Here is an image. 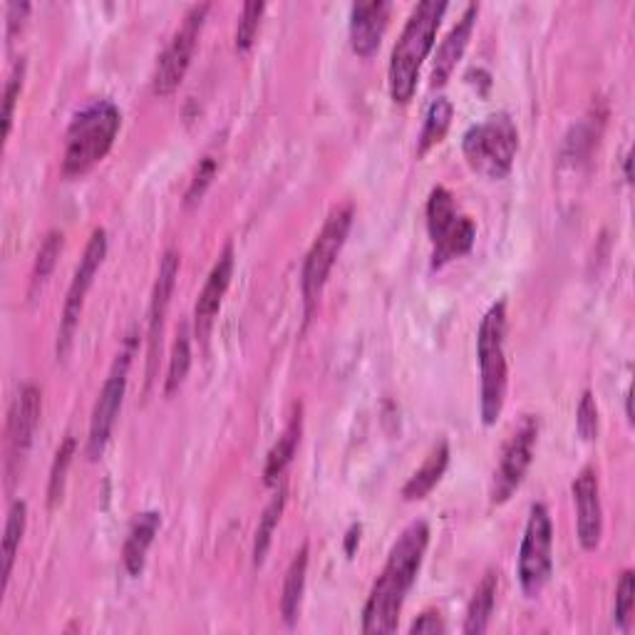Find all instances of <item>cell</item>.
Here are the masks:
<instances>
[{
  "label": "cell",
  "instance_id": "39",
  "mask_svg": "<svg viewBox=\"0 0 635 635\" xmlns=\"http://www.w3.org/2000/svg\"><path fill=\"white\" fill-rule=\"evenodd\" d=\"M625 415H628V423L633 425V407H631V392L625 395Z\"/></svg>",
  "mask_w": 635,
  "mask_h": 635
},
{
  "label": "cell",
  "instance_id": "21",
  "mask_svg": "<svg viewBox=\"0 0 635 635\" xmlns=\"http://www.w3.org/2000/svg\"><path fill=\"white\" fill-rule=\"evenodd\" d=\"M447 464H450V444L440 442L432 452L427 454L425 464L419 466L413 476H409L407 484L403 487V497L407 501L425 499L427 494L437 487V482L442 480V474L447 472Z\"/></svg>",
  "mask_w": 635,
  "mask_h": 635
},
{
  "label": "cell",
  "instance_id": "3",
  "mask_svg": "<svg viewBox=\"0 0 635 635\" xmlns=\"http://www.w3.org/2000/svg\"><path fill=\"white\" fill-rule=\"evenodd\" d=\"M119 127H123V115L115 102L92 100L72 117L68 129V145L62 154V174L82 176L92 166L107 157L115 145Z\"/></svg>",
  "mask_w": 635,
  "mask_h": 635
},
{
  "label": "cell",
  "instance_id": "36",
  "mask_svg": "<svg viewBox=\"0 0 635 635\" xmlns=\"http://www.w3.org/2000/svg\"><path fill=\"white\" fill-rule=\"evenodd\" d=\"M27 13H31V3L8 5V41H11V37L18 33V27H23Z\"/></svg>",
  "mask_w": 635,
  "mask_h": 635
},
{
  "label": "cell",
  "instance_id": "31",
  "mask_svg": "<svg viewBox=\"0 0 635 635\" xmlns=\"http://www.w3.org/2000/svg\"><path fill=\"white\" fill-rule=\"evenodd\" d=\"M633 603H635V574L623 572L619 588H615V611H613V621L619 625L621 631H628L631 625V615H633Z\"/></svg>",
  "mask_w": 635,
  "mask_h": 635
},
{
  "label": "cell",
  "instance_id": "16",
  "mask_svg": "<svg viewBox=\"0 0 635 635\" xmlns=\"http://www.w3.org/2000/svg\"><path fill=\"white\" fill-rule=\"evenodd\" d=\"M231 276H233V246L227 244L219 254L217 264H213L207 284H204L194 305V333L201 343H207L209 338L213 318H217L223 296L229 291Z\"/></svg>",
  "mask_w": 635,
  "mask_h": 635
},
{
  "label": "cell",
  "instance_id": "10",
  "mask_svg": "<svg viewBox=\"0 0 635 635\" xmlns=\"http://www.w3.org/2000/svg\"><path fill=\"white\" fill-rule=\"evenodd\" d=\"M107 256V231L95 229L88 241L85 254H82L78 268H74L72 284L68 288V296H65L62 305V318H60V331H58V358L65 360L72 350L74 331H78L82 308H85V298L92 281H95L97 270L102 266V261Z\"/></svg>",
  "mask_w": 635,
  "mask_h": 635
},
{
  "label": "cell",
  "instance_id": "19",
  "mask_svg": "<svg viewBox=\"0 0 635 635\" xmlns=\"http://www.w3.org/2000/svg\"><path fill=\"white\" fill-rule=\"evenodd\" d=\"M159 527H162V517L157 511H145L132 521L129 534L123 549V562L129 576H139L145 572L147 564V551L152 546Z\"/></svg>",
  "mask_w": 635,
  "mask_h": 635
},
{
  "label": "cell",
  "instance_id": "34",
  "mask_svg": "<svg viewBox=\"0 0 635 635\" xmlns=\"http://www.w3.org/2000/svg\"><path fill=\"white\" fill-rule=\"evenodd\" d=\"M213 174H217V159L204 157L201 162H199V166H196L189 189H186V194H184V204H186V207H192V204H196V201L201 199L204 192H207V186L213 180Z\"/></svg>",
  "mask_w": 635,
  "mask_h": 635
},
{
  "label": "cell",
  "instance_id": "37",
  "mask_svg": "<svg viewBox=\"0 0 635 635\" xmlns=\"http://www.w3.org/2000/svg\"><path fill=\"white\" fill-rule=\"evenodd\" d=\"M360 531H362L360 524H353L350 531H348V536H345V554H348V556H353L355 546L360 544Z\"/></svg>",
  "mask_w": 635,
  "mask_h": 635
},
{
  "label": "cell",
  "instance_id": "8",
  "mask_svg": "<svg viewBox=\"0 0 635 635\" xmlns=\"http://www.w3.org/2000/svg\"><path fill=\"white\" fill-rule=\"evenodd\" d=\"M554 524L544 504H534L529 509V521L519 549V584L529 599H534L549 584L554 572Z\"/></svg>",
  "mask_w": 635,
  "mask_h": 635
},
{
  "label": "cell",
  "instance_id": "9",
  "mask_svg": "<svg viewBox=\"0 0 635 635\" xmlns=\"http://www.w3.org/2000/svg\"><path fill=\"white\" fill-rule=\"evenodd\" d=\"M209 3L201 5H192L186 11L182 25L176 27V33L172 35V41L166 43L164 53L159 55L157 68L152 74V92L157 97H166L182 85L186 70H189L194 50H196V41H199L201 25L207 21L209 13Z\"/></svg>",
  "mask_w": 635,
  "mask_h": 635
},
{
  "label": "cell",
  "instance_id": "13",
  "mask_svg": "<svg viewBox=\"0 0 635 635\" xmlns=\"http://www.w3.org/2000/svg\"><path fill=\"white\" fill-rule=\"evenodd\" d=\"M539 437V423L536 417H524L521 425L513 429L511 437L504 444L497 470H494L492 480V504H504L513 492L519 489V484L524 482L527 470L534 460V447Z\"/></svg>",
  "mask_w": 635,
  "mask_h": 635
},
{
  "label": "cell",
  "instance_id": "12",
  "mask_svg": "<svg viewBox=\"0 0 635 635\" xmlns=\"http://www.w3.org/2000/svg\"><path fill=\"white\" fill-rule=\"evenodd\" d=\"M43 413V395L33 382L21 388L15 403L8 413V429H5V474L8 480L15 482L21 474L27 452L33 447L35 429L41 425Z\"/></svg>",
  "mask_w": 635,
  "mask_h": 635
},
{
  "label": "cell",
  "instance_id": "26",
  "mask_svg": "<svg viewBox=\"0 0 635 635\" xmlns=\"http://www.w3.org/2000/svg\"><path fill=\"white\" fill-rule=\"evenodd\" d=\"M286 494L288 492L281 484L278 492L274 494V499L268 501L264 517H261V521H258V529H256V536H254V566H261L266 562L270 541H274V531L278 527V521H281V513L286 507Z\"/></svg>",
  "mask_w": 635,
  "mask_h": 635
},
{
  "label": "cell",
  "instance_id": "14",
  "mask_svg": "<svg viewBox=\"0 0 635 635\" xmlns=\"http://www.w3.org/2000/svg\"><path fill=\"white\" fill-rule=\"evenodd\" d=\"M574 501H576V531L578 541L586 551L599 549L603 536V507H601V489L599 474L593 466H586L574 482Z\"/></svg>",
  "mask_w": 635,
  "mask_h": 635
},
{
  "label": "cell",
  "instance_id": "22",
  "mask_svg": "<svg viewBox=\"0 0 635 635\" xmlns=\"http://www.w3.org/2000/svg\"><path fill=\"white\" fill-rule=\"evenodd\" d=\"M497 586H499V574L487 572L484 578L476 586V591L472 596L470 605H466V621H464V633L470 635H482L487 633L494 603H497Z\"/></svg>",
  "mask_w": 635,
  "mask_h": 635
},
{
  "label": "cell",
  "instance_id": "28",
  "mask_svg": "<svg viewBox=\"0 0 635 635\" xmlns=\"http://www.w3.org/2000/svg\"><path fill=\"white\" fill-rule=\"evenodd\" d=\"M74 450H78V442H74V437H65L62 444L58 447V452H55V460L50 466V480H48V507H58L62 494H65V482H68V470L72 464V457Z\"/></svg>",
  "mask_w": 635,
  "mask_h": 635
},
{
  "label": "cell",
  "instance_id": "7",
  "mask_svg": "<svg viewBox=\"0 0 635 635\" xmlns=\"http://www.w3.org/2000/svg\"><path fill=\"white\" fill-rule=\"evenodd\" d=\"M353 217H355L353 204H343V207L333 209L331 217L325 219L321 233L315 236L311 251H308L305 264H303V276H301L305 315H311L318 296H321L325 281H328L331 268L335 266V258H338V254L345 246V239H348Z\"/></svg>",
  "mask_w": 635,
  "mask_h": 635
},
{
  "label": "cell",
  "instance_id": "11",
  "mask_svg": "<svg viewBox=\"0 0 635 635\" xmlns=\"http://www.w3.org/2000/svg\"><path fill=\"white\" fill-rule=\"evenodd\" d=\"M132 353H135V340H127L125 350L117 355L115 366H112L105 385H102L100 390L95 409H92L90 435H88V457L92 462L105 454V447L112 437V429H115L119 409H123L125 392H127V372H129V362H132Z\"/></svg>",
  "mask_w": 635,
  "mask_h": 635
},
{
  "label": "cell",
  "instance_id": "2",
  "mask_svg": "<svg viewBox=\"0 0 635 635\" xmlns=\"http://www.w3.org/2000/svg\"><path fill=\"white\" fill-rule=\"evenodd\" d=\"M447 11V3L442 0H423L415 5L413 15L400 33L395 48H392L390 58V95L400 105H407L417 90L419 68L427 60L429 50L435 48V37L440 31L442 15Z\"/></svg>",
  "mask_w": 635,
  "mask_h": 635
},
{
  "label": "cell",
  "instance_id": "29",
  "mask_svg": "<svg viewBox=\"0 0 635 635\" xmlns=\"http://www.w3.org/2000/svg\"><path fill=\"white\" fill-rule=\"evenodd\" d=\"M65 244V236L62 231H50L48 236L43 239V246L37 251V258H35V268H33V281H31V296L41 288L45 281H48V276L53 274L55 264H58L60 258V251Z\"/></svg>",
  "mask_w": 635,
  "mask_h": 635
},
{
  "label": "cell",
  "instance_id": "23",
  "mask_svg": "<svg viewBox=\"0 0 635 635\" xmlns=\"http://www.w3.org/2000/svg\"><path fill=\"white\" fill-rule=\"evenodd\" d=\"M305 578H308V544L296 551L291 566L286 572L284 596H281V613L286 625L298 623V613H301L303 593H305Z\"/></svg>",
  "mask_w": 635,
  "mask_h": 635
},
{
  "label": "cell",
  "instance_id": "18",
  "mask_svg": "<svg viewBox=\"0 0 635 635\" xmlns=\"http://www.w3.org/2000/svg\"><path fill=\"white\" fill-rule=\"evenodd\" d=\"M476 15H480V5L470 3L464 8L460 21L454 23L452 31L444 35V41L440 43V48H437L435 62H432V88H442L444 82L452 78L457 62L462 60L466 45H470Z\"/></svg>",
  "mask_w": 635,
  "mask_h": 635
},
{
  "label": "cell",
  "instance_id": "30",
  "mask_svg": "<svg viewBox=\"0 0 635 635\" xmlns=\"http://www.w3.org/2000/svg\"><path fill=\"white\" fill-rule=\"evenodd\" d=\"M264 11H266V3H258V0H251V3L244 5V11H241V18H239V25H236V41H233L236 43L239 53L251 50V45H254L258 35Z\"/></svg>",
  "mask_w": 635,
  "mask_h": 635
},
{
  "label": "cell",
  "instance_id": "24",
  "mask_svg": "<svg viewBox=\"0 0 635 635\" xmlns=\"http://www.w3.org/2000/svg\"><path fill=\"white\" fill-rule=\"evenodd\" d=\"M452 115H454V107L447 97H437L432 105H429L427 115H425L423 132H419L417 157H425L429 149L442 142L447 129H450V125H452Z\"/></svg>",
  "mask_w": 635,
  "mask_h": 635
},
{
  "label": "cell",
  "instance_id": "4",
  "mask_svg": "<svg viewBox=\"0 0 635 635\" xmlns=\"http://www.w3.org/2000/svg\"><path fill=\"white\" fill-rule=\"evenodd\" d=\"M507 303H494L484 313L476 333V358H480V413L482 423L492 427L504 413L507 403Z\"/></svg>",
  "mask_w": 635,
  "mask_h": 635
},
{
  "label": "cell",
  "instance_id": "25",
  "mask_svg": "<svg viewBox=\"0 0 635 635\" xmlns=\"http://www.w3.org/2000/svg\"><path fill=\"white\" fill-rule=\"evenodd\" d=\"M25 527H27V504L18 499V501H13L11 511H8V521H5V536H3V591L8 588V581H11L15 554H18V549H21Z\"/></svg>",
  "mask_w": 635,
  "mask_h": 635
},
{
  "label": "cell",
  "instance_id": "32",
  "mask_svg": "<svg viewBox=\"0 0 635 635\" xmlns=\"http://www.w3.org/2000/svg\"><path fill=\"white\" fill-rule=\"evenodd\" d=\"M576 429L586 442H593L596 437H599V405H596V397L591 390H586L581 403H578Z\"/></svg>",
  "mask_w": 635,
  "mask_h": 635
},
{
  "label": "cell",
  "instance_id": "35",
  "mask_svg": "<svg viewBox=\"0 0 635 635\" xmlns=\"http://www.w3.org/2000/svg\"><path fill=\"white\" fill-rule=\"evenodd\" d=\"M409 633H429V635H437V633H447V625L442 621V615L437 611H427L419 615V619L409 625Z\"/></svg>",
  "mask_w": 635,
  "mask_h": 635
},
{
  "label": "cell",
  "instance_id": "27",
  "mask_svg": "<svg viewBox=\"0 0 635 635\" xmlns=\"http://www.w3.org/2000/svg\"><path fill=\"white\" fill-rule=\"evenodd\" d=\"M189 368H192V333H189V325L182 323L180 331H176L170 370H166V382H164L166 395H174V392L182 388V382L186 380V376H189Z\"/></svg>",
  "mask_w": 635,
  "mask_h": 635
},
{
  "label": "cell",
  "instance_id": "17",
  "mask_svg": "<svg viewBox=\"0 0 635 635\" xmlns=\"http://www.w3.org/2000/svg\"><path fill=\"white\" fill-rule=\"evenodd\" d=\"M390 11L392 5L385 3V0L355 3L350 8V45L360 58H370V55L380 48Z\"/></svg>",
  "mask_w": 635,
  "mask_h": 635
},
{
  "label": "cell",
  "instance_id": "20",
  "mask_svg": "<svg viewBox=\"0 0 635 635\" xmlns=\"http://www.w3.org/2000/svg\"><path fill=\"white\" fill-rule=\"evenodd\" d=\"M301 432H303V407L296 405L293 407V415L288 419V425L284 429V435L278 437L276 444L270 447V452L266 457V466H264V482L268 484H278L281 480L286 466L291 464L293 454H296V447L301 442Z\"/></svg>",
  "mask_w": 635,
  "mask_h": 635
},
{
  "label": "cell",
  "instance_id": "5",
  "mask_svg": "<svg viewBox=\"0 0 635 635\" xmlns=\"http://www.w3.org/2000/svg\"><path fill=\"white\" fill-rule=\"evenodd\" d=\"M462 152L474 172L487 180H504L519 152V129L507 112H497L462 137Z\"/></svg>",
  "mask_w": 635,
  "mask_h": 635
},
{
  "label": "cell",
  "instance_id": "1",
  "mask_svg": "<svg viewBox=\"0 0 635 635\" xmlns=\"http://www.w3.org/2000/svg\"><path fill=\"white\" fill-rule=\"evenodd\" d=\"M427 544L429 527L423 519L413 521L397 536L390 549L388 564L378 576V581L372 584L366 609H362V633L385 635L397 631L400 611H403L409 588H413L419 566H423Z\"/></svg>",
  "mask_w": 635,
  "mask_h": 635
},
{
  "label": "cell",
  "instance_id": "15",
  "mask_svg": "<svg viewBox=\"0 0 635 635\" xmlns=\"http://www.w3.org/2000/svg\"><path fill=\"white\" fill-rule=\"evenodd\" d=\"M176 276H180V254L174 249H170L159 264V274L154 281L152 291V303H149V328H147V340H149V368H147V380H152L154 366H157V350L159 343H162V331H164V318L170 311L172 293L176 286Z\"/></svg>",
  "mask_w": 635,
  "mask_h": 635
},
{
  "label": "cell",
  "instance_id": "38",
  "mask_svg": "<svg viewBox=\"0 0 635 635\" xmlns=\"http://www.w3.org/2000/svg\"><path fill=\"white\" fill-rule=\"evenodd\" d=\"M631 164H633V152L625 154V162H623V170H625V182H633V172H631Z\"/></svg>",
  "mask_w": 635,
  "mask_h": 635
},
{
  "label": "cell",
  "instance_id": "33",
  "mask_svg": "<svg viewBox=\"0 0 635 635\" xmlns=\"http://www.w3.org/2000/svg\"><path fill=\"white\" fill-rule=\"evenodd\" d=\"M23 80H25V60H18L11 78H8L5 95H3V137L11 135V129H13V112H15L18 97H21Z\"/></svg>",
  "mask_w": 635,
  "mask_h": 635
},
{
  "label": "cell",
  "instance_id": "6",
  "mask_svg": "<svg viewBox=\"0 0 635 635\" xmlns=\"http://www.w3.org/2000/svg\"><path fill=\"white\" fill-rule=\"evenodd\" d=\"M427 231L432 239V268L464 256L474 246L476 223L457 211L454 196L444 186H435L427 199Z\"/></svg>",
  "mask_w": 635,
  "mask_h": 635
}]
</instances>
